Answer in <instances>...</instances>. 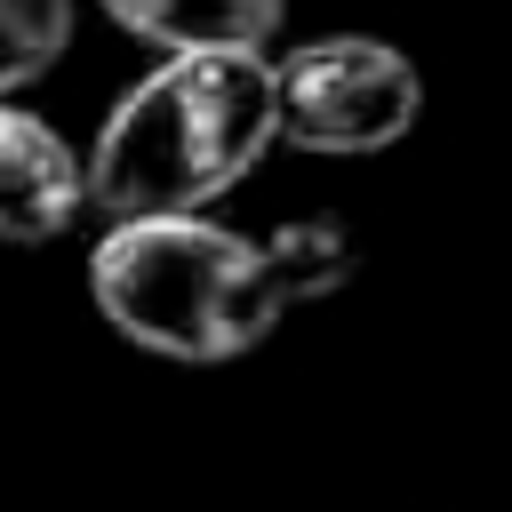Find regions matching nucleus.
I'll use <instances>...</instances> for the list:
<instances>
[{"instance_id":"1","label":"nucleus","mask_w":512,"mask_h":512,"mask_svg":"<svg viewBox=\"0 0 512 512\" xmlns=\"http://www.w3.org/2000/svg\"><path fill=\"white\" fill-rule=\"evenodd\" d=\"M272 56L184 48L160 56L96 128L88 208L104 216H200L272 152Z\"/></svg>"},{"instance_id":"2","label":"nucleus","mask_w":512,"mask_h":512,"mask_svg":"<svg viewBox=\"0 0 512 512\" xmlns=\"http://www.w3.org/2000/svg\"><path fill=\"white\" fill-rule=\"evenodd\" d=\"M88 296L104 328H120L136 352L176 368H224L248 360L280 320V288L256 240L200 216H112V232L88 248Z\"/></svg>"},{"instance_id":"3","label":"nucleus","mask_w":512,"mask_h":512,"mask_svg":"<svg viewBox=\"0 0 512 512\" xmlns=\"http://www.w3.org/2000/svg\"><path fill=\"white\" fill-rule=\"evenodd\" d=\"M416 120H424V72L392 40L328 32L272 56V136L296 152H328V160L392 152Z\"/></svg>"},{"instance_id":"4","label":"nucleus","mask_w":512,"mask_h":512,"mask_svg":"<svg viewBox=\"0 0 512 512\" xmlns=\"http://www.w3.org/2000/svg\"><path fill=\"white\" fill-rule=\"evenodd\" d=\"M88 216V160L16 96H0V240L48 248Z\"/></svg>"},{"instance_id":"5","label":"nucleus","mask_w":512,"mask_h":512,"mask_svg":"<svg viewBox=\"0 0 512 512\" xmlns=\"http://www.w3.org/2000/svg\"><path fill=\"white\" fill-rule=\"evenodd\" d=\"M96 8L160 56H184V48H256V56H272V40L288 24V0H96Z\"/></svg>"},{"instance_id":"6","label":"nucleus","mask_w":512,"mask_h":512,"mask_svg":"<svg viewBox=\"0 0 512 512\" xmlns=\"http://www.w3.org/2000/svg\"><path fill=\"white\" fill-rule=\"evenodd\" d=\"M264 248V264H272V288H280V304L296 312V304H328L336 288H352V272H360V240H352V224L336 216V208H320V216H288L272 240H256Z\"/></svg>"},{"instance_id":"7","label":"nucleus","mask_w":512,"mask_h":512,"mask_svg":"<svg viewBox=\"0 0 512 512\" xmlns=\"http://www.w3.org/2000/svg\"><path fill=\"white\" fill-rule=\"evenodd\" d=\"M72 24H80L72 0H0V96L48 80L72 48Z\"/></svg>"}]
</instances>
